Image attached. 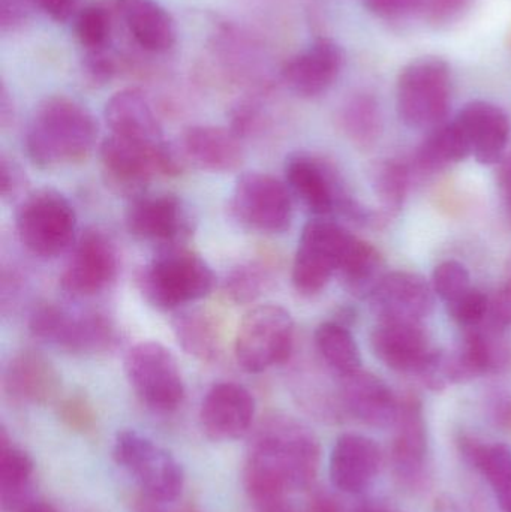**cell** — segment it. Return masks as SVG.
Segmentation results:
<instances>
[{
  "mask_svg": "<svg viewBox=\"0 0 511 512\" xmlns=\"http://www.w3.org/2000/svg\"><path fill=\"white\" fill-rule=\"evenodd\" d=\"M341 126L345 135L357 146H372L381 132L380 110L374 99L366 95L350 99L342 108Z\"/></svg>",
  "mask_w": 511,
  "mask_h": 512,
  "instance_id": "cell-33",
  "label": "cell"
},
{
  "mask_svg": "<svg viewBox=\"0 0 511 512\" xmlns=\"http://www.w3.org/2000/svg\"><path fill=\"white\" fill-rule=\"evenodd\" d=\"M12 117H14V108H12L8 90H6L5 84H2V90H0V120H2V125L8 126V123L12 122Z\"/></svg>",
  "mask_w": 511,
  "mask_h": 512,
  "instance_id": "cell-52",
  "label": "cell"
},
{
  "mask_svg": "<svg viewBox=\"0 0 511 512\" xmlns=\"http://www.w3.org/2000/svg\"><path fill=\"white\" fill-rule=\"evenodd\" d=\"M432 288L444 303H450L470 291V273L461 262H441L435 267L434 274H432Z\"/></svg>",
  "mask_w": 511,
  "mask_h": 512,
  "instance_id": "cell-38",
  "label": "cell"
},
{
  "mask_svg": "<svg viewBox=\"0 0 511 512\" xmlns=\"http://www.w3.org/2000/svg\"><path fill=\"white\" fill-rule=\"evenodd\" d=\"M35 0H0L2 32H15L29 20Z\"/></svg>",
  "mask_w": 511,
  "mask_h": 512,
  "instance_id": "cell-45",
  "label": "cell"
},
{
  "mask_svg": "<svg viewBox=\"0 0 511 512\" xmlns=\"http://www.w3.org/2000/svg\"><path fill=\"white\" fill-rule=\"evenodd\" d=\"M338 379L339 400L345 411L371 427L383 429L395 424L399 400L383 379L363 369Z\"/></svg>",
  "mask_w": 511,
  "mask_h": 512,
  "instance_id": "cell-22",
  "label": "cell"
},
{
  "mask_svg": "<svg viewBox=\"0 0 511 512\" xmlns=\"http://www.w3.org/2000/svg\"><path fill=\"white\" fill-rule=\"evenodd\" d=\"M75 36L84 53L110 48L113 15L102 5H89L75 15Z\"/></svg>",
  "mask_w": 511,
  "mask_h": 512,
  "instance_id": "cell-37",
  "label": "cell"
},
{
  "mask_svg": "<svg viewBox=\"0 0 511 512\" xmlns=\"http://www.w3.org/2000/svg\"><path fill=\"white\" fill-rule=\"evenodd\" d=\"M393 426V471L405 486L416 487L425 478L428 457V429L419 397L410 394L399 400L398 415Z\"/></svg>",
  "mask_w": 511,
  "mask_h": 512,
  "instance_id": "cell-19",
  "label": "cell"
},
{
  "mask_svg": "<svg viewBox=\"0 0 511 512\" xmlns=\"http://www.w3.org/2000/svg\"><path fill=\"white\" fill-rule=\"evenodd\" d=\"M489 415L498 429L511 432V394L497 393L489 402Z\"/></svg>",
  "mask_w": 511,
  "mask_h": 512,
  "instance_id": "cell-48",
  "label": "cell"
},
{
  "mask_svg": "<svg viewBox=\"0 0 511 512\" xmlns=\"http://www.w3.org/2000/svg\"><path fill=\"white\" fill-rule=\"evenodd\" d=\"M306 512H342L341 505L338 504L335 498L330 493L315 492L309 499Z\"/></svg>",
  "mask_w": 511,
  "mask_h": 512,
  "instance_id": "cell-50",
  "label": "cell"
},
{
  "mask_svg": "<svg viewBox=\"0 0 511 512\" xmlns=\"http://www.w3.org/2000/svg\"><path fill=\"white\" fill-rule=\"evenodd\" d=\"M498 180H500L501 195H503L504 203H506L511 216V159L501 165Z\"/></svg>",
  "mask_w": 511,
  "mask_h": 512,
  "instance_id": "cell-51",
  "label": "cell"
},
{
  "mask_svg": "<svg viewBox=\"0 0 511 512\" xmlns=\"http://www.w3.org/2000/svg\"><path fill=\"white\" fill-rule=\"evenodd\" d=\"M29 331L39 342L80 357L107 354L119 339L116 325L102 313H74L50 303L35 307Z\"/></svg>",
  "mask_w": 511,
  "mask_h": 512,
  "instance_id": "cell-7",
  "label": "cell"
},
{
  "mask_svg": "<svg viewBox=\"0 0 511 512\" xmlns=\"http://www.w3.org/2000/svg\"><path fill=\"white\" fill-rule=\"evenodd\" d=\"M62 379L54 364L41 352H17L3 369V393L20 405L41 406L53 402Z\"/></svg>",
  "mask_w": 511,
  "mask_h": 512,
  "instance_id": "cell-21",
  "label": "cell"
},
{
  "mask_svg": "<svg viewBox=\"0 0 511 512\" xmlns=\"http://www.w3.org/2000/svg\"><path fill=\"white\" fill-rule=\"evenodd\" d=\"M375 357L399 373L419 375L432 355L422 324L380 322L371 333Z\"/></svg>",
  "mask_w": 511,
  "mask_h": 512,
  "instance_id": "cell-24",
  "label": "cell"
},
{
  "mask_svg": "<svg viewBox=\"0 0 511 512\" xmlns=\"http://www.w3.org/2000/svg\"><path fill=\"white\" fill-rule=\"evenodd\" d=\"M467 137L471 155L482 165L503 159L510 138V120L497 105L486 101L468 102L455 117Z\"/></svg>",
  "mask_w": 511,
  "mask_h": 512,
  "instance_id": "cell-25",
  "label": "cell"
},
{
  "mask_svg": "<svg viewBox=\"0 0 511 512\" xmlns=\"http://www.w3.org/2000/svg\"><path fill=\"white\" fill-rule=\"evenodd\" d=\"M80 0H35V5L57 23H65L78 14Z\"/></svg>",
  "mask_w": 511,
  "mask_h": 512,
  "instance_id": "cell-47",
  "label": "cell"
},
{
  "mask_svg": "<svg viewBox=\"0 0 511 512\" xmlns=\"http://www.w3.org/2000/svg\"><path fill=\"white\" fill-rule=\"evenodd\" d=\"M494 492L501 511L511 512V450L506 444L486 445L477 465Z\"/></svg>",
  "mask_w": 511,
  "mask_h": 512,
  "instance_id": "cell-36",
  "label": "cell"
},
{
  "mask_svg": "<svg viewBox=\"0 0 511 512\" xmlns=\"http://www.w3.org/2000/svg\"><path fill=\"white\" fill-rule=\"evenodd\" d=\"M381 468V451L368 436L345 433L336 439L330 454L329 474L333 486L348 495L365 492Z\"/></svg>",
  "mask_w": 511,
  "mask_h": 512,
  "instance_id": "cell-23",
  "label": "cell"
},
{
  "mask_svg": "<svg viewBox=\"0 0 511 512\" xmlns=\"http://www.w3.org/2000/svg\"><path fill=\"white\" fill-rule=\"evenodd\" d=\"M320 442L306 424L284 414L260 421L243 469V484L260 510L308 490L320 469Z\"/></svg>",
  "mask_w": 511,
  "mask_h": 512,
  "instance_id": "cell-1",
  "label": "cell"
},
{
  "mask_svg": "<svg viewBox=\"0 0 511 512\" xmlns=\"http://www.w3.org/2000/svg\"><path fill=\"white\" fill-rule=\"evenodd\" d=\"M488 327L503 333L511 325V276L506 285L489 301Z\"/></svg>",
  "mask_w": 511,
  "mask_h": 512,
  "instance_id": "cell-43",
  "label": "cell"
},
{
  "mask_svg": "<svg viewBox=\"0 0 511 512\" xmlns=\"http://www.w3.org/2000/svg\"><path fill=\"white\" fill-rule=\"evenodd\" d=\"M102 176L111 191L131 198L146 192L156 174L177 176L186 165L177 147L146 146L110 134L99 147Z\"/></svg>",
  "mask_w": 511,
  "mask_h": 512,
  "instance_id": "cell-4",
  "label": "cell"
},
{
  "mask_svg": "<svg viewBox=\"0 0 511 512\" xmlns=\"http://www.w3.org/2000/svg\"><path fill=\"white\" fill-rule=\"evenodd\" d=\"M285 183L291 194L318 218L339 213L357 224H368L372 212L351 197L332 165L308 153H294L285 162Z\"/></svg>",
  "mask_w": 511,
  "mask_h": 512,
  "instance_id": "cell-8",
  "label": "cell"
},
{
  "mask_svg": "<svg viewBox=\"0 0 511 512\" xmlns=\"http://www.w3.org/2000/svg\"><path fill=\"white\" fill-rule=\"evenodd\" d=\"M26 185V176L14 159L2 155L0 158V195L3 200L11 201L20 197Z\"/></svg>",
  "mask_w": 511,
  "mask_h": 512,
  "instance_id": "cell-44",
  "label": "cell"
},
{
  "mask_svg": "<svg viewBox=\"0 0 511 512\" xmlns=\"http://www.w3.org/2000/svg\"><path fill=\"white\" fill-rule=\"evenodd\" d=\"M231 209L237 221L251 230L282 234L293 221V194L287 183L254 171L237 179Z\"/></svg>",
  "mask_w": 511,
  "mask_h": 512,
  "instance_id": "cell-13",
  "label": "cell"
},
{
  "mask_svg": "<svg viewBox=\"0 0 511 512\" xmlns=\"http://www.w3.org/2000/svg\"><path fill=\"white\" fill-rule=\"evenodd\" d=\"M177 150L186 167L209 173H233L245 161L242 138L221 126H191L180 137Z\"/></svg>",
  "mask_w": 511,
  "mask_h": 512,
  "instance_id": "cell-20",
  "label": "cell"
},
{
  "mask_svg": "<svg viewBox=\"0 0 511 512\" xmlns=\"http://www.w3.org/2000/svg\"><path fill=\"white\" fill-rule=\"evenodd\" d=\"M15 231L30 254L56 258L75 242L77 215L65 195L54 189H38L21 200L15 213Z\"/></svg>",
  "mask_w": 511,
  "mask_h": 512,
  "instance_id": "cell-6",
  "label": "cell"
},
{
  "mask_svg": "<svg viewBox=\"0 0 511 512\" xmlns=\"http://www.w3.org/2000/svg\"><path fill=\"white\" fill-rule=\"evenodd\" d=\"M20 512H57L53 505L47 502H32V504L24 505Z\"/></svg>",
  "mask_w": 511,
  "mask_h": 512,
  "instance_id": "cell-53",
  "label": "cell"
},
{
  "mask_svg": "<svg viewBox=\"0 0 511 512\" xmlns=\"http://www.w3.org/2000/svg\"><path fill=\"white\" fill-rule=\"evenodd\" d=\"M98 132L95 117L83 104L68 96H50L36 107L24 147L36 167H68L92 155Z\"/></svg>",
  "mask_w": 511,
  "mask_h": 512,
  "instance_id": "cell-2",
  "label": "cell"
},
{
  "mask_svg": "<svg viewBox=\"0 0 511 512\" xmlns=\"http://www.w3.org/2000/svg\"><path fill=\"white\" fill-rule=\"evenodd\" d=\"M59 417L69 429L75 432H90L95 426L92 406L80 396H72L60 405Z\"/></svg>",
  "mask_w": 511,
  "mask_h": 512,
  "instance_id": "cell-42",
  "label": "cell"
},
{
  "mask_svg": "<svg viewBox=\"0 0 511 512\" xmlns=\"http://www.w3.org/2000/svg\"><path fill=\"white\" fill-rule=\"evenodd\" d=\"M294 321L278 304H261L246 313L234 339V357L246 373H263L290 360Z\"/></svg>",
  "mask_w": 511,
  "mask_h": 512,
  "instance_id": "cell-9",
  "label": "cell"
},
{
  "mask_svg": "<svg viewBox=\"0 0 511 512\" xmlns=\"http://www.w3.org/2000/svg\"><path fill=\"white\" fill-rule=\"evenodd\" d=\"M452 104V72L437 56L411 60L399 72L396 110L411 129H434L446 122Z\"/></svg>",
  "mask_w": 511,
  "mask_h": 512,
  "instance_id": "cell-5",
  "label": "cell"
},
{
  "mask_svg": "<svg viewBox=\"0 0 511 512\" xmlns=\"http://www.w3.org/2000/svg\"><path fill=\"white\" fill-rule=\"evenodd\" d=\"M215 283L212 267L183 246L159 249L138 276L147 303L161 310L179 309L201 300L213 291Z\"/></svg>",
  "mask_w": 511,
  "mask_h": 512,
  "instance_id": "cell-3",
  "label": "cell"
},
{
  "mask_svg": "<svg viewBox=\"0 0 511 512\" xmlns=\"http://www.w3.org/2000/svg\"><path fill=\"white\" fill-rule=\"evenodd\" d=\"M255 399L251 391L236 382L213 385L200 409V423L207 438L216 442L237 441L251 430Z\"/></svg>",
  "mask_w": 511,
  "mask_h": 512,
  "instance_id": "cell-17",
  "label": "cell"
},
{
  "mask_svg": "<svg viewBox=\"0 0 511 512\" xmlns=\"http://www.w3.org/2000/svg\"><path fill=\"white\" fill-rule=\"evenodd\" d=\"M272 285V274L258 262H245L227 274L224 291L236 304H251L266 294Z\"/></svg>",
  "mask_w": 511,
  "mask_h": 512,
  "instance_id": "cell-35",
  "label": "cell"
},
{
  "mask_svg": "<svg viewBox=\"0 0 511 512\" xmlns=\"http://www.w3.org/2000/svg\"><path fill=\"white\" fill-rule=\"evenodd\" d=\"M113 456L150 501L165 504L182 495L185 475L176 457L137 430L117 433Z\"/></svg>",
  "mask_w": 511,
  "mask_h": 512,
  "instance_id": "cell-10",
  "label": "cell"
},
{
  "mask_svg": "<svg viewBox=\"0 0 511 512\" xmlns=\"http://www.w3.org/2000/svg\"><path fill=\"white\" fill-rule=\"evenodd\" d=\"M446 306L450 318L459 327L464 328V330H471V328L480 327L486 321L489 298L479 289L471 288L470 291L465 292L456 300L450 301Z\"/></svg>",
  "mask_w": 511,
  "mask_h": 512,
  "instance_id": "cell-39",
  "label": "cell"
},
{
  "mask_svg": "<svg viewBox=\"0 0 511 512\" xmlns=\"http://www.w3.org/2000/svg\"><path fill=\"white\" fill-rule=\"evenodd\" d=\"M117 69H119V65H117L116 57L113 56L110 48L84 53V75L93 86H104V84L110 83L114 75L117 74Z\"/></svg>",
  "mask_w": 511,
  "mask_h": 512,
  "instance_id": "cell-41",
  "label": "cell"
},
{
  "mask_svg": "<svg viewBox=\"0 0 511 512\" xmlns=\"http://www.w3.org/2000/svg\"><path fill=\"white\" fill-rule=\"evenodd\" d=\"M119 273L116 246L104 231L90 228L75 243L60 276V288L71 297H93L110 288Z\"/></svg>",
  "mask_w": 511,
  "mask_h": 512,
  "instance_id": "cell-15",
  "label": "cell"
},
{
  "mask_svg": "<svg viewBox=\"0 0 511 512\" xmlns=\"http://www.w3.org/2000/svg\"><path fill=\"white\" fill-rule=\"evenodd\" d=\"M356 236L326 218L309 221L303 227L291 280L300 295L312 297L326 288L330 277L338 273Z\"/></svg>",
  "mask_w": 511,
  "mask_h": 512,
  "instance_id": "cell-11",
  "label": "cell"
},
{
  "mask_svg": "<svg viewBox=\"0 0 511 512\" xmlns=\"http://www.w3.org/2000/svg\"><path fill=\"white\" fill-rule=\"evenodd\" d=\"M129 35L147 53H168L176 45V21L158 0H116Z\"/></svg>",
  "mask_w": 511,
  "mask_h": 512,
  "instance_id": "cell-27",
  "label": "cell"
},
{
  "mask_svg": "<svg viewBox=\"0 0 511 512\" xmlns=\"http://www.w3.org/2000/svg\"><path fill=\"white\" fill-rule=\"evenodd\" d=\"M465 3L467 0H423V6L437 21L452 20L465 8Z\"/></svg>",
  "mask_w": 511,
  "mask_h": 512,
  "instance_id": "cell-49",
  "label": "cell"
},
{
  "mask_svg": "<svg viewBox=\"0 0 511 512\" xmlns=\"http://www.w3.org/2000/svg\"><path fill=\"white\" fill-rule=\"evenodd\" d=\"M266 111L258 99H242L230 111V129L237 137H252L266 126Z\"/></svg>",
  "mask_w": 511,
  "mask_h": 512,
  "instance_id": "cell-40",
  "label": "cell"
},
{
  "mask_svg": "<svg viewBox=\"0 0 511 512\" xmlns=\"http://www.w3.org/2000/svg\"><path fill=\"white\" fill-rule=\"evenodd\" d=\"M471 155L470 143L455 120L431 129L417 150V162L423 170L440 171L465 161Z\"/></svg>",
  "mask_w": 511,
  "mask_h": 512,
  "instance_id": "cell-31",
  "label": "cell"
},
{
  "mask_svg": "<svg viewBox=\"0 0 511 512\" xmlns=\"http://www.w3.org/2000/svg\"><path fill=\"white\" fill-rule=\"evenodd\" d=\"M369 176L383 209L389 213L399 212L407 197L408 171L405 165L396 161L375 162Z\"/></svg>",
  "mask_w": 511,
  "mask_h": 512,
  "instance_id": "cell-34",
  "label": "cell"
},
{
  "mask_svg": "<svg viewBox=\"0 0 511 512\" xmlns=\"http://www.w3.org/2000/svg\"><path fill=\"white\" fill-rule=\"evenodd\" d=\"M104 119L111 134L146 146L167 143L161 122L147 96L138 89L114 93L104 108Z\"/></svg>",
  "mask_w": 511,
  "mask_h": 512,
  "instance_id": "cell-26",
  "label": "cell"
},
{
  "mask_svg": "<svg viewBox=\"0 0 511 512\" xmlns=\"http://www.w3.org/2000/svg\"><path fill=\"white\" fill-rule=\"evenodd\" d=\"M125 375L138 399L156 412H173L185 399L176 358L159 342H140L125 357Z\"/></svg>",
  "mask_w": 511,
  "mask_h": 512,
  "instance_id": "cell-12",
  "label": "cell"
},
{
  "mask_svg": "<svg viewBox=\"0 0 511 512\" xmlns=\"http://www.w3.org/2000/svg\"><path fill=\"white\" fill-rule=\"evenodd\" d=\"M315 346L324 363L336 373L344 376L362 369V355L356 339L345 325L329 321L315 330Z\"/></svg>",
  "mask_w": 511,
  "mask_h": 512,
  "instance_id": "cell-32",
  "label": "cell"
},
{
  "mask_svg": "<svg viewBox=\"0 0 511 512\" xmlns=\"http://www.w3.org/2000/svg\"><path fill=\"white\" fill-rule=\"evenodd\" d=\"M434 288L425 277L411 271H393L372 292L371 306L380 322L422 324L434 310Z\"/></svg>",
  "mask_w": 511,
  "mask_h": 512,
  "instance_id": "cell-16",
  "label": "cell"
},
{
  "mask_svg": "<svg viewBox=\"0 0 511 512\" xmlns=\"http://www.w3.org/2000/svg\"><path fill=\"white\" fill-rule=\"evenodd\" d=\"M348 292L357 298H369L386 273L380 252L363 240H354L338 271Z\"/></svg>",
  "mask_w": 511,
  "mask_h": 512,
  "instance_id": "cell-30",
  "label": "cell"
},
{
  "mask_svg": "<svg viewBox=\"0 0 511 512\" xmlns=\"http://www.w3.org/2000/svg\"><path fill=\"white\" fill-rule=\"evenodd\" d=\"M140 512H162V511L155 510V508H153V507H143V508H141Z\"/></svg>",
  "mask_w": 511,
  "mask_h": 512,
  "instance_id": "cell-54",
  "label": "cell"
},
{
  "mask_svg": "<svg viewBox=\"0 0 511 512\" xmlns=\"http://www.w3.org/2000/svg\"><path fill=\"white\" fill-rule=\"evenodd\" d=\"M35 474L32 457L15 447L5 429L0 432V501L5 510L21 507Z\"/></svg>",
  "mask_w": 511,
  "mask_h": 512,
  "instance_id": "cell-29",
  "label": "cell"
},
{
  "mask_svg": "<svg viewBox=\"0 0 511 512\" xmlns=\"http://www.w3.org/2000/svg\"><path fill=\"white\" fill-rule=\"evenodd\" d=\"M174 336L186 354L201 363H213L222 354V328L215 315L195 309L180 313L173 322Z\"/></svg>",
  "mask_w": 511,
  "mask_h": 512,
  "instance_id": "cell-28",
  "label": "cell"
},
{
  "mask_svg": "<svg viewBox=\"0 0 511 512\" xmlns=\"http://www.w3.org/2000/svg\"><path fill=\"white\" fill-rule=\"evenodd\" d=\"M345 54L338 42L315 39L282 66V80L302 98H317L335 84L344 68Z\"/></svg>",
  "mask_w": 511,
  "mask_h": 512,
  "instance_id": "cell-18",
  "label": "cell"
},
{
  "mask_svg": "<svg viewBox=\"0 0 511 512\" xmlns=\"http://www.w3.org/2000/svg\"><path fill=\"white\" fill-rule=\"evenodd\" d=\"M129 234L141 242L174 248L191 233V218L185 203L174 194H143L129 200L125 213Z\"/></svg>",
  "mask_w": 511,
  "mask_h": 512,
  "instance_id": "cell-14",
  "label": "cell"
},
{
  "mask_svg": "<svg viewBox=\"0 0 511 512\" xmlns=\"http://www.w3.org/2000/svg\"><path fill=\"white\" fill-rule=\"evenodd\" d=\"M365 8L386 20L402 18L422 8L423 0H363Z\"/></svg>",
  "mask_w": 511,
  "mask_h": 512,
  "instance_id": "cell-46",
  "label": "cell"
}]
</instances>
